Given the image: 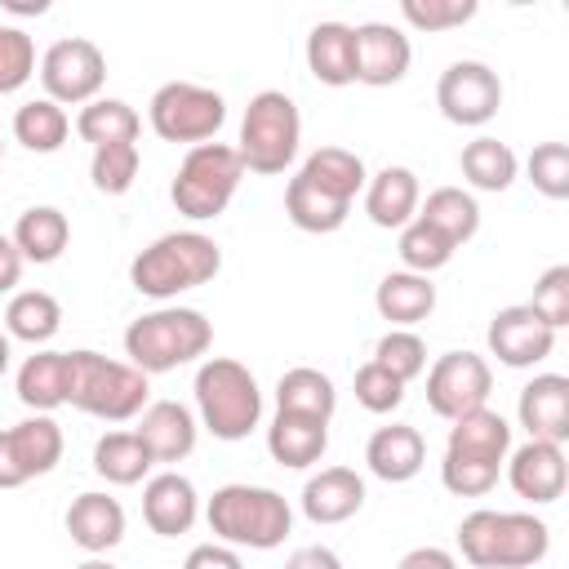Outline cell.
I'll list each match as a JSON object with an SVG mask.
<instances>
[{"mask_svg": "<svg viewBox=\"0 0 569 569\" xmlns=\"http://www.w3.org/2000/svg\"><path fill=\"white\" fill-rule=\"evenodd\" d=\"M218 271H222V249H218L213 236H204V231H164L147 249H138V258L129 262V284L142 298L169 302L187 289L209 284Z\"/></svg>", "mask_w": 569, "mask_h": 569, "instance_id": "obj_1", "label": "cell"}, {"mask_svg": "<svg viewBox=\"0 0 569 569\" xmlns=\"http://www.w3.org/2000/svg\"><path fill=\"white\" fill-rule=\"evenodd\" d=\"M458 551L476 569H529L551 551V529L533 511H471L458 525Z\"/></svg>", "mask_w": 569, "mask_h": 569, "instance_id": "obj_2", "label": "cell"}, {"mask_svg": "<svg viewBox=\"0 0 569 569\" xmlns=\"http://www.w3.org/2000/svg\"><path fill=\"white\" fill-rule=\"evenodd\" d=\"M204 520H209L213 538L227 547L271 551L289 538L293 507L284 502V493H276L267 485H222V489H213Z\"/></svg>", "mask_w": 569, "mask_h": 569, "instance_id": "obj_3", "label": "cell"}, {"mask_svg": "<svg viewBox=\"0 0 569 569\" xmlns=\"http://www.w3.org/2000/svg\"><path fill=\"white\" fill-rule=\"evenodd\" d=\"M209 347H213V325L196 307H156L124 329V356L147 378L191 365Z\"/></svg>", "mask_w": 569, "mask_h": 569, "instance_id": "obj_4", "label": "cell"}, {"mask_svg": "<svg viewBox=\"0 0 569 569\" xmlns=\"http://www.w3.org/2000/svg\"><path fill=\"white\" fill-rule=\"evenodd\" d=\"M71 365V387H67V405L102 418V422H129L147 409V373L133 369L129 360H107L102 351H67Z\"/></svg>", "mask_w": 569, "mask_h": 569, "instance_id": "obj_5", "label": "cell"}, {"mask_svg": "<svg viewBox=\"0 0 569 569\" xmlns=\"http://www.w3.org/2000/svg\"><path fill=\"white\" fill-rule=\"evenodd\" d=\"M196 409L213 440H244L262 422L258 378L231 356H209L196 369Z\"/></svg>", "mask_w": 569, "mask_h": 569, "instance_id": "obj_6", "label": "cell"}, {"mask_svg": "<svg viewBox=\"0 0 569 569\" xmlns=\"http://www.w3.org/2000/svg\"><path fill=\"white\" fill-rule=\"evenodd\" d=\"M302 142L298 102L284 89H262L249 98L240 120V164L249 173H284Z\"/></svg>", "mask_w": 569, "mask_h": 569, "instance_id": "obj_7", "label": "cell"}, {"mask_svg": "<svg viewBox=\"0 0 569 569\" xmlns=\"http://www.w3.org/2000/svg\"><path fill=\"white\" fill-rule=\"evenodd\" d=\"M240 178H244V164H240V151L236 147H227V142H200V147H191L182 156V164H178V173L169 182V200H173V209L182 218L209 222V218H218L231 204Z\"/></svg>", "mask_w": 569, "mask_h": 569, "instance_id": "obj_8", "label": "cell"}, {"mask_svg": "<svg viewBox=\"0 0 569 569\" xmlns=\"http://www.w3.org/2000/svg\"><path fill=\"white\" fill-rule=\"evenodd\" d=\"M147 120L156 129V138L164 142H213L222 120H227V102L222 93L204 89V84H191V80H169L151 93L147 102Z\"/></svg>", "mask_w": 569, "mask_h": 569, "instance_id": "obj_9", "label": "cell"}, {"mask_svg": "<svg viewBox=\"0 0 569 569\" xmlns=\"http://www.w3.org/2000/svg\"><path fill=\"white\" fill-rule=\"evenodd\" d=\"M40 84H44V98L49 102H58V107H84V102L102 98L107 58L84 36L53 40L44 49V58H40Z\"/></svg>", "mask_w": 569, "mask_h": 569, "instance_id": "obj_10", "label": "cell"}, {"mask_svg": "<svg viewBox=\"0 0 569 569\" xmlns=\"http://www.w3.org/2000/svg\"><path fill=\"white\" fill-rule=\"evenodd\" d=\"M436 107L449 124H462V129H480L498 116L502 107V80L489 62H476V58H458L440 71L436 80Z\"/></svg>", "mask_w": 569, "mask_h": 569, "instance_id": "obj_11", "label": "cell"}, {"mask_svg": "<svg viewBox=\"0 0 569 569\" xmlns=\"http://www.w3.org/2000/svg\"><path fill=\"white\" fill-rule=\"evenodd\" d=\"M489 391H493V369L476 351H445L427 369V405L445 422H453L471 409H485Z\"/></svg>", "mask_w": 569, "mask_h": 569, "instance_id": "obj_12", "label": "cell"}, {"mask_svg": "<svg viewBox=\"0 0 569 569\" xmlns=\"http://www.w3.org/2000/svg\"><path fill=\"white\" fill-rule=\"evenodd\" d=\"M62 462V427L49 413L22 418L0 431V489H18L36 476H49Z\"/></svg>", "mask_w": 569, "mask_h": 569, "instance_id": "obj_13", "label": "cell"}, {"mask_svg": "<svg viewBox=\"0 0 569 569\" xmlns=\"http://www.w3.org/2000/svg\"><path fill=\"white\" fill-rule=\"evenodd\" d=\"M485 342H489V356H498L507 369H533L538 360L551 356L556 329H551L547 320H538L525 302H516V307L493 311Z\"/></svg>", "mask_w": 569, "mask_h": 569, "instance_id": "obj_14", "label": "cell"}, {"mask_svg": "<svg viewBox=\"0 0 569 569\" xmlns=\"http://www.w3.org/2000/svg\"><path fill=\"white\" fill-rule=\"evenodd\" d=\"M413 62V44L400 27L391 22H360L356 27V80L369 89H387L400 84L409 76Z\"/></svg>", "mask_w": 569, "mask_h": 569, "instance_id": "obj_15", "label": "cell"}, {"mask_svg": "<svg viewBox=\"0 0 569 569\" xmlns=\"http://www.w3.org/2000/svg\"><path fill=\"white\" fill-rule=\"evenodd\" d=\"M516 413H520V427L529 431V440L565 445L569 440V378L565 373H533L520 387Z\"/></svg>", "mask_w": 569, "mask_h": 569, "instance_id": "obj_16", "label": "cell"}, {"mask_svg": "<svg viewBox=\"0 0 569 569\" xmlns=\"http://www.w3.org/2000/svg\"><path fill=\"white\" fill-rule=\"evenodd\" d=\"M507 480L520 498L529 502H556L569 485V462H565V445H547V440H525L520 449L507 453Z\"/></svg>", "mask_w": 569, "mask_h": 569, "instance_id": "obj_17", "label": "cell"}, {"mask_svg": "<svg viewBox=\"0 0 569 569\" xmlns=\"http://www.w3.org/2000/svg\"><path fill=\"white\" fill-rule=\"evenodd\" d=\"M507 453H511V422L502 413H493L485 405V409H471V413L453 418L449 440H445V458L480 462V467H498L502 471Z\"/></svg>", "mask_w": 569, "mask_h": 569, "instance_id": "obj_18", "label": "cell"}, {"mask_svg": "<svg viewBox=\"0 0 569 569\" xmlns=\"http://www.w3.org/2000/svg\"><path fill=\"white\" fill-rule=\"evenodd\" d=\"M133 436L147 445L151 462H182L191 449H196V413L178 400H151L142 413H138V427Z\"/></svg>", "mask_w": 569, "mask_h": 569, "instance_id": "obj_19", "label": "cell"}, {"mask_svg": "<svg viewBox=\"0 0 569 569\" xmlns=\"http://www.w3.org/2000/svg\"><path fill=\"white\" fill-rule=\"evenodd\" d=\"M196 516H200V498L182 471H160L142 485V520L151 533L178 538L196 525Z\"/></svg>", "mask_w": 569, "mask_h": 569, "instance_id": "obj_20", "label": "cell"}, {"mask_svg": "<svg viewBox=\"0 0 569 569\" xmlns=\"http://www.w3.org/2000/svg\"><path fill=\"white\" fill-rule=\"evenodd\" d=\"M365 507V480L351 467H320L302 485V516L311 525H342Z\"/></svg>", "mask_w": 569, "mask_h": 569, "instance_id": "obj_21", "label": "cell"}, {"mask_svg": "<svg viewBox=\"0 0 569 569\" xmlns=\"http://www.w3.org/2000/svg\"><path fill=\"white\" fill-rule=\"evenodd\" d=\"M418 204H422V187H418V173L405 164H387L365 182V213L373 227L400 231L405 222L418 218Z\"/></svg>", "mask_w": 569, "mask_h": 569, "instance_id": "obj_22", "label": "cell"}, {"mask_svg": "<svg viewBox=\"0 0 569 569\" xmlns=\"http://www.w3.org/2000/svg\"><path fill=\"white\" fill-rule=\"evenodd\" d=\"M365 462H369V471H373L378 480L405 485V480H413V476L422 471V462H427V440H422V431L409 427V422L378 427V431L369 436V445H365Z\"/></svg>", "mask_w": 569, "mask_h": 569, "instance_id": "obj_23", "label": "cell"}, {"mask_svg": "<svg viewBox=\"0 0 569 569\" xmlns=\"http://www.w3.org/2000/svg\"><path fill=\"white\" fill-rule=\"evenodd\" d=\"M67 533H71V542L80 551L102 556V551L120 547V538H124V507L111 493L89 489V493L71 498V507H67Z\"/></svg>", "mask_w": 569, "mask_h": 569, "instance_id": "obj_24", "label": "cell"}, {"mask_svg": "<svg viewBox=\"0 0 569 569\" xmlns=\"http://www.w3.org/2000/svg\"><path fill=\"white\" fill-rule=\"evenodd\" d=\"M307 71L329 89L356 84V27L338 18L316 22L307 36Z\"/></svg>", "mask_w": 569, "mask_h": 569, "instance_id": "obj_25", "label": "cell"}, {"mask_svg": "<svg viewBox=\"0 0 569 569\" xmlns=\"http://www.w3.org/2000/svg\"><path fill=\"white\" fill-rule=\"evenodd\" d=\"M373 307L391 329H413L436 311V284H431V276L387 271L373 289Z\"/></svg>", "mask_w": 569, "mask_h": 569, "instance_id": "obj_26", "label": "cell"}, {"mask_svg": "<svg viewBox=\"0 0 569 569\" xmlns=\"http://www.w3.org/2000/svg\"><path fill=\"white\" fill-rule=\"evenodd\" d=\"M329 449V422L320 418H302V413H276L267 427V453L280 467H311L320 462Z\"/></svg>", "mask_w": 569, "mask_h": 569, "instance_id": "obj_27", "label": "cell"}, {"mask_svg": "<svg viewBox=\"0 0 569 569\" xmlns=\"http://www.w3.org/2000/svg\"><path fill=\"white\" fill-rule=\"evenodd\" d=\"M9 240L18 244L22 262L44 267V262H58V258H62V249H67V240H71V222H67V213H62L58 204H31V209L18 213Z\"/></svg>", "mask_w": 569, "mask_h": 569, "instance_id": "obj_28", "label": "cell"}, {"mask_svg": "<svg viewBox=\"0 0 569 569\" xmlns=\"http://www.w3.org/2000/svg\"><path fill=\"white\" fill-rule=\"evenodd\" d=\"M67 387H71L67 351H36L18 369V400L36 413H53L58 405H67Z\"/></svg>", "mask_w": 569, "mask_h": 569, "instance_id": "obj_29", "label": "cell"}, {"mask_svg": "<svg viewBox=\"0 0 569 569\" xmlns=\"http://www.w3.org/2000/svg\"><path fill=\"white\" fill-rule=\"evenodd\" d=\"M298 173H302L311 187H320L325 196L342 200V204H351V200L365 191V182H369L365 160H360L356 151H347V147H316V151L302 160Z\"/></svg>", "mask_w": 569, "mask_h": 569, "instance_id": "obj_30", "label": "cell"}, {"mask_svg": "<svg viewBox=\"0 0 569 569\" xmlns=\"http://www.w3.org/2000/svg\"><path fill=\"white\" fill-rule=\"evenodd\" d=\"M333 409H338V391H333L329 373H320L311 365H298V369L280 373V382H276V413H302V418L329 422Z\"/></svg>", "mask_w": 569, "mask_h": 569, "instance_id": "obj_31", "label": "cell"}, {"mask_svg": "<svg viewBox=\"0 0 569 569\" xmlns=\"http://www.w3.org/2000/svg\"><path fill=\"white\" fill-rule=\"evenodd\" d=\"M418 218L431 222L453 249H462L480 231V204L462 187H436V191H427V200L418 204Z\"/></svg>", "mask_w": 569, "mask_h": 569, "instance_id": "obj_32", "label": "cell"}, {"mask_svg": "<svg viewBox=\"0 0 569 569\" xmlns=\"http://www.w3.org/2000/svg\"><path fill=\"white\" fill-rule=\"evenodd\" d=\"M284 213H289V222H293L298 231L329 236V231H338V227L347 222L351 204H342V200L325 196V191H320V187H311L302 173H293V178H289V187H284Z\"/></svg>", "mask_w": 569, "mask_h": 569, "instance_id": "obj_33", "label": "cell"}, {"mask_svg": "<svg viewBox=\"0 0 569 569\" xmlns=\"http://www.w3.org/2000/svg\"><path fill=\"white\" fill-rule=\"evenodd\" d=\"M458 169L476 191H507L516 182V173H520V160L498 138H471L462 147V156H458Z\"/></svg>", "mask_w": 569, "mask_h": 569, "instance_id": "obj_34", "label": "cell"}, {"mask_svg": "<svg viewBox=\"0 0 569 569\" xmlns=\"http://www.w3.org/2000/svg\"><path fill=\"white\" fill-rule=\"evenodd\" d=\"M58 325H62V307L44 289H22L4 307V333L18 338V342H31V347L49 342L58 333Z\"/></svg>", "mask_w": 569, "mask_h": 569, "instance_id": "obj_35", "label": "cell"}, {"mask_svg": "<svg viewBox=\"0 0 569 569\" xmlns=\"http://www.w3.org/2000/svg\"><path fill=\"white\" fill-rule=\"evenodd\" d=\"M138 111L124 102V98H93L80 107L76 116V133L89 142V147H111V142H138Z\"/></svg>", "mask_w": 569, "mask_h": 569, "instance_id": "obj_36", "label": "cell"}, {"mask_svg": "<svg viewBox=\"0 0 569 569\" xmlns=\"http://www.w3.org/2000/svg\"><path fill=\"white\" fill-rule=\"evenodd\" d=\"M151 467H156V462H151L147 445H142L133 431H107V436H98V445H93V471H98L107 485H138V480H147Z\"/></svg>", "mask_w": 569, "mask_h": 569, "instance_id": "obj_37", "label": "cell"}, {"mask_svg": "<svg viewBox=\"0 0 569 569\" xmlns=\"http://www.w3.org/2000/svg\"><path fill=\"white\" fill-rule=\"evenodd\" d=\"M67 133H71V116L49 98H31L13 111V138L36 156L58 151L67 142Z\"/></svg>", "mask_w": 569, "mask_h": 569, "instance_id": "obj_38", "label": "cell"}, {"mask_svg": "<svg viewBox=\"0 0 569 569\" xmlns=\"http://www.w3.org/2000/svg\"><path fill=\"white\" fill-rule=\"evenodd\" d=\"M396 253H400L405 271H413V276H431V271L449 267V258H453L458 249H453L431 222L413 218V222L400 227V244H396Z\"/></svg>", "mask_w": 569, "mask_h": 569, "instance_id": "obj_39", "label": "cell"}, {"mask_svg": "<svg viewBox=\"0 0 569 569\" xmlns=\"http://www.w3.org/2000/svg\"><path fill=\"white\" fill-rule=\"evenodd\" d=\"M373 365H382L387 373H396L409 387L413 378L427 373V342L413 329H387L373 347Z\"/></svg>", "mask_w": 569, "mask_h": 569, "instance_id": "obj_40", "label": "cell"}, {"mask_svg": "<svg viewBox=\"0 0 569 569\" xmlns=\"http://www.w3.org/2000/svg\"><path fill=\"white\" fill-rule=\"evenodd\" d=\"M89 178L102 196H124L138 178V142H111V147H93L89 160Z\"/></svg>", "mask_w": 569, "mask_h": 569, "instance_id": "obj_41", "label": "cell"}, {"mask_svg": "<svg viewBox=\"0 0 569 569\" xmlns=\"http://www.w3.org/2000/svg\"><path fill=\"white\" fill-rule=\"evenodd\" d=\"M476 0H400V18L413 27V31H453L462 22L476 18Z\"/></svg>", "mask_w": 569, "mask_h": 569, "instance_id": "obj_42", "label": "cell"}, {"mask_svg": "<svg viewBox=\"0 0 569 569\" xmlns=\"http://www.w3.org/2000/svg\"><path fill=\"white\" fill-rule=\"evenodd\" d=\"M529 182L533 191H542L547 200H565L569 196V147L565 142H538L529 151Z\"/></svg>", "mask_w": 569, "mask_h": 569, "instance_id": "obj_43", "label": "cell"}, {"mask_svg": "<svg viewBox=\"0 0 569 569\" xmlns=\"http://www.w3.org/2000/svg\"><path fill=\"white\" fill-rule=\"evenodd\" d=\"M36 76V40L22 27H0V93H18Z\"/></svg>", "mask_w": 569, "mask_h": 569, "instance_id": "obj_44", "label": "cell"}, {"mask_svg": "<svg viewBox=\"0 0 569 569\" xmlns=\"http://www.w3.org/2000/svg\"><path fill=\"white\" fill-rule=\"evenodd\" d=\"M538 320H547L556 333L569 325V267L565 262H556V267H547L542 276H538V284H533V298L525 302Z\"/></svg>", "mask_w": 569, "mask_h": 569, "instance_id": "obj_45", "label": "cell"}, {"mask_svg": "<svg viewBox=\"0 0 569 569\" xmlns=\"http://www.w3.org/2000/svg\"><path fill=\"white\" fill-rule=\"evenodd\" d=\"M351 391H356L360 409H369V413H391V409H400V400H405V382H400L396 373H387L382 365H373V360H365V365L356 369Z\"/></svg>", "mask_w": 569, "mask_h": 569, "instance_id": "obj_46", "label": "cell"}, {"mask_svg": "<svg viewBox=\"0 0 569 569\" xmlns=\"http://www.w3.org/2000/svg\"><path fill=\"white\" fill-rule=\"evenodd\" d=\"M182 569H244V560H240L236 547H227V542H200V547L187 551Z\"/></svg>", "mask_w": 569, "mask_h": 569, "instance_id": "obj_47", "label": "cell"}, {"mask_svg": "<svg viewBox=\"0 0 569 569\" xmlns=\"http://www.w3.org/2000/svg\"><path fill=\"white\" fill-rule=\"evenodd\" d=\"M396 569H458V560L445 547H413L396 560Z\"/></svg>", "mask_w": 569, "mask_h": 569, "instance_id": "obj_48", "label": "cell"}, {"mask_svg": "<svg viewBox=\"0 0 569 569\" xmlns=\"http://www.w3.org/2000/svg\"><path fill=\"white\" fill-rule=\"evenodd\" d=\"M284 569H342V560H338L333 547L311 542V547H298V551L284 560Z\"/></svg>", "mask_w": 569, "mask_h": 569, "instance_id": "obj_49", "label": "cell"}, {"mask_svg": "<svg viewBox=\"0 0 569 569\" xmlns=\"http://www.w3.org/2000/svg\"><path fill=\"white\" fill-rule=\"evenodd\" d=\"M22 253H18V244L9 240V236H0V293H13L18 289V280H22Z\"/></svg>", "mask_w": 569, "mask_h": 569, "instance_id": "obj_50", "label": "cell"}, {"mask_svg": "<svg viewBox=\"0 0 569 569\" xmlns=\"http://www.w3.org/2000/svg\"><path fill=\"white\" fill-rule=\"evenodd\" d=\"M4 9H13V13H44L49 4H44V0H36V4H22V0H4Z\"/></svg>", "mask_w": 569, "mask_h": 569, "instance_id": "obj_51", "label": "cell"}, {"mask_svg": "<svg viewBox=\"0 0 569 569\" xmlns=\"http://www.w3.org/2000/svg\"><path fill=\"white\" fill-rule=\"evenodd\" d=\"M9 360H13V347H9V333H0V378L9 373Z\"/></svg>", "mask_w": 569, "mask_h": 569, "instance_id": "obj_52", "label": "cell"}, {"mask_svg": "<svg viewBox=\"0 0 569 569\" xmlns=\"http://www.w3.org/2000/svg\"><path fill=\"white\" fill-rule=\"evenodd\" d=\"M76 569H116V565H111V560H102V556H89V560H84V565H76Z\"/></svg>", "mask_w": 569, "mask_h": 569, "instance_id": "obj_53", "label": "cell"}, {"mask_svg": "<svg viewBox=\"0 0 569 569\" xmlns=\"http://www.w3.org/2000/svg\"><path fill=\"white\" fill-rule=\"evenodd\" d=\"M0 160H4V142H0Z\"/></svg>", "mask_w": 569, "mask_h": 569, "instance_id": "obj_54", "label": "cell"}]
</instances>
